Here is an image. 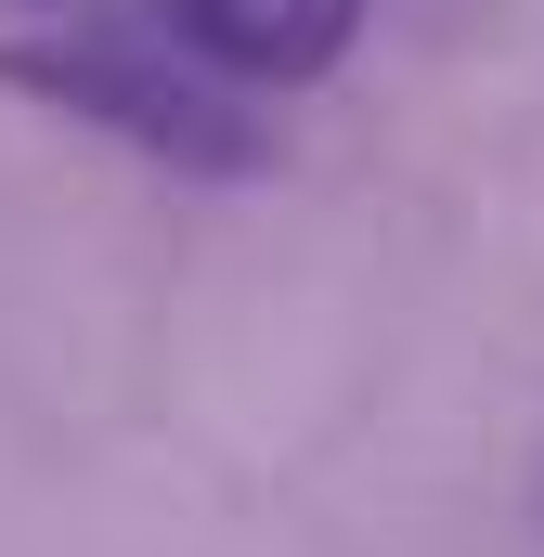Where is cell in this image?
Returning <instances> with one entry per match:
<instances>
[{
  "instance_id": "obj_2",
  "label": "cell",
  "mask_w": 544,
  "mask_h": 557,
  "mask_svg": "<svg viewBox=\"0 0 544 557\" xmlns=\"http://www.w3.org/2000/svg\"><path fill=\"white\" fill-rule=\"evenodd\" d=\"M156 26L234 91H311L363 39V0H156Z\"/></svg>"
},
{
  "instance_id": "obj_1",
  "label": "cell",
  "mask_w": 544,
  "mask_h": 557,
  "mask_svg": "<svg viewBox=\"0 0 544 557\" xmlns=\"http://www.w3.org/2000/svg\"><path fill=\"white\" fill-rule=\"evenodd\" d=\"M0 78L39 91L52 117H91V131L143 143L169 169H260V104L195 65L169 26H91V13H52L39 39H0Z\"/></svg>"
},
{
  "instance_id": "obj_3",
  "label": "cell",
  "mask_w": 544,
  "mask_h": 557,
  "mask_svg": "<svg viewBox=\"0 0 544 557\" xmlns=\"http://www.w3.org/2000/svg\"><path fill=\"white\" fill-rule=\"evenodd\" d=\"M26 13H78V0H26Z\"/></svg>"
}]
</instances>
